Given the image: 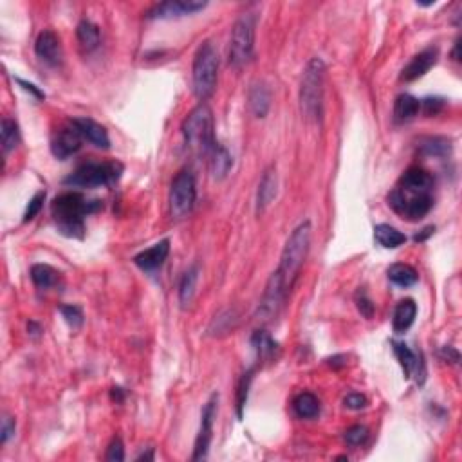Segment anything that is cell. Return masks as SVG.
<instances>
[{
    "instance_id": "obj_1",
    "label": "cell",
    "mask_w": 462,
    "mask_h": 462,
    "mask_svg": "<svg viewBox=\"0 0 462 462\" xmlns=\"http://www.w3.org/2000/svg\"><path fill=\"white\" fill-rule=\"evenodd\" d=\"M102 201H89L79 192H66L51 202L52 219L61 235L70 238H84L85 217L96 213Z\"/></svg>"
},
{
    "instance_id": "obj_2",
    "label": "cell",
    "mask_w": 462,
    "mask_h": 462,
    "mask_svg": "<svg viewBox=\"0 0 462 462\" xmlns=\"http://www.w3.org/2000/svg\"><path fill=\"white\" fill-rule=\"evenodd\" d=\"M182 137L190 152L210 157L217 146V141H215L213 131V114L206 103L197 105L192 113L188 114L182 123Z\"/></svg>"
},
{
    "instance_id": "obj_3",
    "label": "cell",
    "mask_w": 462,
    "mask_h": 462,
    "mask_svg": "<svg viewBox=\"0 0 462 462\" xmlns=\"http://www.w3.org/2000/svg\"><path fill=\"white\" fill-rule=\"evenodd\" d=\"M309 248H311V222L305 220L287 238L284 251H282L280 266L276 269L280 273L282 278H284V284L289 293L293 289L296 278H298L300 269L304 266L305 258H307Z\"/></svg>"
},
{
    "instance_id": "obj_4",
    "label": "cell",
    "mask_w": 462,
    "mask_h": 462,
    "mask_svg": "<svg viewBox=\"0 0 462 462\" xmlns=\"http://www.w3.org/2000/svg\"><path fill=\"white\" fill-rule=\"evenodd\" d=\"M323 79H325V64L322 58H313L305 67L302 85H300V107L309 122L322 119Z\"/></svg>"
},
{
    "instance_id": "obj_5",
    "label": "cell",
    "mask_w": 462,
    "mask_h": 462,
    "mask_svg": "<svg viewBox=\"0 0 462 462\" xmlns=\"http://www.w3.org/2000/svg\"><path fill=\"white\" fill-rule=\"evenodd\" d=\"M123 173V164L117 161H89L79 164L69 177L64 179L66 186L73 188H102L113 186L119 181Z\"/></svg>"
},
{
    "instance_id": "obj_6",
    "label": "cell",
    "mask_w": 462,
    "mask_h": 462,
    "mask_svg": "<svg viewBox=\"0 0 462 462\" xmlns=\"http://www.w3.org/2000/svg\"><path fill=\"white\" fill-rule=\"evenodd\" d=\"M217 75H219V55L211 42L199 46L193 58L192 76L193 93L201 102H206L213 94L217 87Z\"/></svg>"
},
{
    "instance_id": "obj_7",
    "label": "cell",
    "mask_w": 462,
    "mask_h": 462,
    "mask_svg": "<svg viewBox=\"0 0 462 462\" xmlns=\"http://www.w3.org/2000/svg\"><path fill=\"white\" fill-rule=\"evenodd\" d=\"M255 29H257V17L253 13L242 15L235 22L228 51L229 66L235 69H240L251 61L255 51Z\"/></svg>"
},
{
    "instance_id": "obj_8",
    "label": "cell",
    "mask_w": 462,
    "mask_h": 462,
    "mask_svg": "<svg viewBox=\"0 0 462 462\" xmlns=\"http://www.w3.org/2000/svg\"><path fill=\"white\" fill-rule=\"evenodd\" d=\"M197 201V184L192 172L181 170L170 188V213L173 219H184L192 213Z\"/></svg>"
},
{
    "instance_id": "obj_9",
    "label": "cell",
    "mask_w": 462,
    "mask_h": 462,
    "mask_svg": "<svg viewBox=\"0 0 462 462\" xmlns=\"http://www.w3.org/2000/svg\"><path fill=\"white\" fill-rule=\"evenodd\" d=\"M388 206L406 219L417 220L423 219L432 210L434 197L432 193H406L399 188H394L392 192L388 193Z\"/></svg>"
},
{
    "instance_id": "obj_10",
    "label": "cell",
    "mask_w": 462,
    "mask_h": 462,
    "mask_svg": "<svg viewBox=\"0 0 462 462\" xmlns=\"http://www.w3.org/2000/svg\"><path fill=\"white\" fill-rule=\"evenodd\" d=\"M287 296H289V291L285 287L284 278H282L278 271H275L269 276V280L266 284V291L262 294L260 305H258L257 311L258 320L264 323L273 322L278 316V313H280V309L284 307Z\"/></svg>"
},
{
    "instance_id": "obj_11",
    "label": "cell",
    "mask_w": 462,
    "mask_h": 462,
    "mask_svg": "<svg viewBox=\"0 0 462 462\" xmlns=\"http://www.w3.org/2000/svg\"><path fill=\"white\" fill-rule=\"evenodd\" d=\"M208 6V2L202 0H169L155 4L152 10L146 13V19L150 20H169L186 17V15H195L202 11Z\"/></svg>"
},
{
    "instance_id": "obj_12",
    "label": "cell",
    "mask_w": 462,
    "mask_h": 462,
    "mask_svg": "<svg viewBox=\"0 0 462 462\" xmlns=\"http://www.w3.org/2000/svg\"><path fill=\"white\" fill-rule=\"evenodd\" d=\"M217 403H219V394H213L210 401L206 403L204 410L201 416V430L195 439V448H193V461H201L206 459L208 450H210L211 434H213V421L217 416Z\"/></svg>"
},
{
    "instance_id": "obj_13",
    "label": "cell",
    "mask_w": 462,
    "mask_h": 462,
    "mask_svg": "<svg viewBox=\"0 0 462 462\" xmlns=\"http://www.w3.org/2000/svg\"><path fill=\"white\" fill-rule=\"evenodd\" d=\"M81 143H84V137L75 123L69 122V125L61 126L57 135L52 137L51 152L57 159H67L81 148Z\"/></svg>"
},
{
    "instance_id": "obj_14",
    "label": "cell",
    "mask_w": 462,
    "mask_h": 462,
    "mask_svg": "<svg viewBox=\"0 0 462 462\" xmlns=\"http://www.w3.org/2000/svg\"><path fill=\"white\" fill-rule=\"evenodd\" d=\"M35 52L40 60L46 61L47 66L51 67L60 66L61 60H64V49H61L60 38L51 29H46L38 35L37 42H35Z\"/></svg>"
},
{
    "instance_id": "obj_15",
    "label": "cell",
    "mask_w": 462,
    "mask_h": 462,
    "mask_svg": "<svg viewBox=\"0 0 462 462\" xmlns=\"http://www.w3.org/2000/svg\"><path fill=\"white\" fill-rule=\"evenodd\" d=\"M392 347L394 354L405 372V378L416 376L417 383H423L425 381V363L421 361L419 356L414 350H410V347H406L405 343H399V341H392Z\"/></svg>"
},
{
    "instance_id": "obj_16",
    "label": "cell",
    "mask_w": 462,
    "mask_h": 462,
    "mask_svg": "<svg viewBox=\"0 0 462 462\" xmlns=\"http://www.w3.org/2000/svg\"><path fill=\"white\" fill-rule=\"evenodd\" d=\"M437 58H439V51L434 49V47H428L425 51H421L401 70V79L403 81H416V79H419L421 76H425L437 64Z\"/></svg>"
},
{
    "instance_id": "obj_17",
    "label": "cell",
    "mask_w": 462,
    "mask_h": 462,
    "mask_svg": "<svg viewBox=\"0 0 462 462\" xmlns=\"http://www.w3.org/2000/svg\"><path fill=\"white\" fill-rule=\"evenodd\" d=\"M397 188L406 193H432L434 177L426 170L419 169V166H412L403 173Z\"/></svg>"
},
{
    "instance_id": "obj_18",
    "label": "cell",
    "mask_w": 462,
    "mask_h": 462,
    "mask_svg": "<svg viewBox=\"0 0 462 462\" xmlns=\"http://www.w3.org/2000/svg\"><path fill=\"white\" fill-rule=\"evenodd\" d=\"M73 123L79 131L84 141H89L90 145H94L96 148L107 150L110 146V137H108L107 128L94 122V119H90V117H76V119H73Z\"/></svg>"
},
{
    "instance_id": "obj_19",
    "label": "cell",
    "mask_w": 462,
    "mask_h": 462,
    "mask_svg": "<svg viewBox=\"0 0 462 462\" xmlns=\"http://www.w3.org/2000/svg\"><path fill=\"white\" fill-rule=\"evenodd\" d=\"M169 253H170V240L169 238H164L161 242L154 244L152 248L137 253L134 257V264L143 271H155L157 267L163 266L166 257H169Z\"/></svg>"
},
{
    "instance_id": "obj_20",
    "label": "cell",
    "mask_w": 462,
    "mask_h": 462,
    "mask_svg": "<svg viewBox=\"0 0 462 462\" xmlns=\"http://www.w3.org/2000/svg\"><path fill=\"white\" fill-rule=\"evenodd\" d=\"M276 186H278V179H276L275 166H269L266 172L262 173L260 184L257 190V213L262 215L267 210V206L273 202L276 197Z\"/></svg>"
},
{
    "instance_id": "obj_21",
    "label": "cell",
    "mask_w": 462,
    "mask_h": 462,
    "mask_svg": "<svg viewBox=\"0 0 462 462\" xmlns=\"http://www.w3.org/2000/svg\"><path fill=\"white\" fill-rule=\"evenodd\" d=\"M249 108H251L253 116L258 119H264L271 108V89L264 81H257L251 85L249 89Z\"/></svg>"
},
{
    "instance_id": "obj_22",
    "label": "cell",
    "mask_w": 462,
    "mask_h": 462,
    "mask_svg": "<svg viewBox=\"0 0 462 462\" xmlns=\"http://www.w3.org/2000/svg\"><path fill=\"white\" fill-rule=\"evenodd\" d=\"M417 314V305L414 300L406 298L401 300L399 304L396 305V311H394V318H392V325L394 331L396 332H405L412 327V323L416 320Z\"/></svg>"
},
{
    "instance_id": "obj_23",
    "label": "cell",
    "mask_w": 462,
    "mask_h": 462,
    "mask_svg": "<svg viewBox=\"0 0 462 462\" xmlns=\"http://www.w3.org/2000/svg\"><path fill=\"white\" fill-rule=\"evenodd\" d=\"M419 110L421 102L416 96H412V94H399L396 102H394V117L399 123L412 122L419 114Z\"/></svg>"
},
{
    "instance_id": "obj_24",
    "label": "cell",
    "mask_w": 462,
    "mask_h": 462,
    "mask_svg": "<svg viewBox=\"0 0 462 462\" xmlns=\"http://www.w3.org/2000/svg\"><path fill=\"white\" fill-rule=\"evenodd\" d=\"M231 166H233V159H231L229 152L217 143L210 155V170L215 181H222L229 173Z\"/></svg>"
},
{
    "instance_id": "obj_25",
    "label": "cell",
    "mask_w": 462,
    "mask_h": 462,
    "mask_svg": "<svg viewBox=\"0 0 462 462\" xmlns=\"http://www.w3.org/2000/svg\"><path fill=\"white\" fill-rule=\"evenodd\" d=\"M374 238H376V242H378L379 246H383V248L387 249L399 248V246H403V244L406 242L405 235L390 224L376 226V228H374Z\"/></svg>"
},
{
    "instance_id": "obj_26",
    "label": "cell",
    "mask_w": 462,
    "mask_h": 462,
    "mask_svg": "<svg viewBox=\"0 0 462 462\" xmlns=\"http://www.w3.org/2000/svg\"><path fill=\"white\" fill-rule=\"evenodd\" d=\"M293 410L300 419H313L320 414V401L311 392H302L294 397Z\"/></svg>"
},
{
    "instance_id": "obj_27",
    "label": "cell",
    "mask_w": 462,
    "mask_h": 462,
    "mask_svg": "<svg viewBox=\"0 0 462 462\" xmlns=\"http://www.w3.org/2000/svg\"><path fill=\"white\" fill-rule=\"evenodd\" d=\"M197 280H199V266H192L182 275L181 284H179V302L182 307H188L192 304L193 296H195Z\"/></svg>"
},
{
    "instance_id": "obj_28",
    "label": "cell",
    "mask_w": 462,
    "mask_h": 462,
    "mask_svg": "<svg viewBox=\"0 0 462 462\" xmlns=\"http://www.w3.org/2000/svg\"><path fill=\"white\" fill-rule=\"evenodd\" d=\"M76 37H78L79 46L85 51H94L99 46V28L90 20H81L76 28Z\"/></svg>"
},
{
    "instance_id": "obj_29",
    "label": "cell",
    "mask_w": 462,
    "mask_h": 462,
    "mask_svg": "<svg viewBox=\"0 0 462 462\" xmlns=\"http://www.w3.org/2000/svg\"><path fill=\"white\" fill-rule=\"evenodd\" d=\"M251 345L253 349L257 350L258 360L260 361L273 360V356L278 350V343L266 331H255V334L251 336Z\"/></svg>"
},
{
    "instance_id": "obj_30",
    "label": "cell",
    "mask_w": 462,
    "mask_h": 462,
    "mask_svg": "<svg viewBox=\"0 0 462 462\" xmlns=\"http://www.w3.org/2000/svg\"><path fill=\"white\" fill-rule=\"evenodd\" d=\"M388 280L392 282V284L399 285V287H410V285L417 284L419 280V275H417V271L414 269L408 264H394L388 269Z\"/></svg>"
},
{
    "instance_id": "obj_31",
    "label": "cell",
    "mask_w": 462,
    "mask_h": 462,
    "mask_svg": "<svg viewBox=\"0 0 462 462\" xmlns=\"http://www.w3.org/2000/svg\"><path fill=\"white\" fill-rule=\"evenodd\" d=\"M0 139H2V148L4 152H11L19 146L20 143V131L15 119L4 117L0 123Z\"/></svg>"
},
{
    "instance_id": "obj_32",
    "label": "cell",
    "mask_w": 462,
    "mask_h": 462,
    "mask_svg": "<svg viewBox=\"0 0 462 462\" xmlns=\"http://www.w3.org/2000/svg\"><path fill=\"white\" fill-rule=\"evenodd\" d=\"M58 273L55 267L47 266V264H35L31 267V280L35 282L37 287L40 289H47V287H52V285L57 284L58 280Z\"/></svg>"
},
{
    "instance_id": "obj_33",
    "label": "cell",
    "mask_w": 462,
    "mask_h": 462,
    "mask_svg": "<svg viewBox=\"0 0 462 462\" xmlns=\"http://www.w3.org/2000/svg\"><path fill=\"white\" fill-rule=\"evenodd\" d=\"M450 150H452V143L446 137H426L421 143V152L434 157H444L450 154Z\"/></svg>"
},
{
    "instance_id": "obj_34",
    "label": "cell",
    "mask_w": 462,
    "mask_h": 462,
    "mask_svg": "<svg viewBox=\"0 0 462 462\" xmlns=\"http://www.w3.org/2000/svg\"><path fill=\"white\" fill-rule=\"evenodd\" d=\"M343 439H345V443L349 446H361V444H365L367 439H369V430L361 425L350 426L345 432V435H343Z\"/></svg>"
},
{
    "instance_id": "obj_35",
    "label": "cell",
    "mask_w": 462,
    "mask_h": 462,
    "mask_svg": "<svg viewBox=\"0 0 462 462\" xmlns=\"http://www.w3.org/2000/svg\"><path fill=\"white\" fill-rule=\"evenodd\" d=\"M60 313L61 316L66 318V322L69 327L73 329L81 327V323H84V313H81V309H79L78 305H61Z\"/></svg>"
},
{
    "instance_id": "obj_36",
    "label": "cell",
    "mask_w": 462,
    "mask_h": 462,
    "mask_svg": "<svg viewBox=\"0 0 462 462\" xmlns=\"http://www.w3.org/2000/svg\"><path fill=\"white\" fill-rule=\"evenodd\" d=\"M253 372L244 374L242 379H240V383H238V392H237V410H238V417H242V408L248 401V390H249V383H251Z\"/></svg>"
},
{
    "instance_id": "obj_37",
    "label": "cell",
    "mask_w": 462,
    "mask_h": 462,
    "mask_svg": "<svg viewBox=\"0 0 462 462\" xmlns=\"http://www.w3.org/2000/svg\"><path fill=\"white\" fill-rule=\"evenodd\" d=\"M354 302H356V307H358V311L361 313V316H365V318L374 316V304H372V300L369 298L367 291L365 289L358 291V293H356Z\"/></svg>"
},
{
    "instance_id": "obj_38",
    "label": "cell",
    "mask_w": 462,
    "mask_h": 462,
    "mask_svg": "<svg viewBox=\"0 0 462 462\" xmlns=\"http://www.w3.org/2000/svg\"><path fill=\"white\" fill-rule=\"evenodd\" d=\"M44 201H46V192H38L37 195L29 201L28 208H26V211H23V222L33 220L35 217L40 213V210H42V206H44Z\"/></svg>"
},
{
    "instance_id": "obj_39",
    "label": "cell",
    "mask_w": 462,
    "mask_h": 462,
    "mask_svg": "<svg viewBox=\"0 0 462 462\" xmlns=\"http://www.w3.org/2000/svg\"><path fill=\"white\" fill-rule=\"evenodd\" d=\"M105 459L110 462L125 461V448H123V441L119 439V437L113 439V443L108 444V450H107V455H105Z\"/></svg>"
},
{
    "instance_id": "obj_40",
    "label": "cell",
    "mask_w": 462,
    "mask_h": 462,
    "mask_svg": "<svg viewBox=\"0 0 462 462\" xmlns=\"http://www.w3.org/2000/svg\"><path fill=\"white\" fill-rule=\"evenodd\" d=\"M421 107L425 108L426 116H435L439 114L444 107V99L441 98H425L421 102Z\"/></svg>"
},
{
    "instance_id": "obj_41",
    "label": "cell",
    "mask_w": 462,
    "mask_h": 462,
    "mask_svg": "<svg viewBox=\"0 0 462 462\" xmlns=\"http://www.w3.org/2000/svg\"><path fill=\"white\" fill-rule=\"evenodd\" d=\"M345 406L347 408H350V410H361V408H365L367 406V397L363 396V394H349V396L345 397Z\"/></svg>"
},
{
    "instance_id": "obj_42",
    "label": "cell",
    "mask_w": 462,
    "mask_h": 462,
    "mask_svg": "<svg viewBox=\"0 0 462 462\" xmlns=\"http://www.w3.org/2000/svg\"><path fill=\"white\" fill-rule=\"evenodd\" d=\"M2 435H0V441H2V444H6L8 441H10V437H13L15 435V419L10 416H4V419H2Z\"/></svg>"
},
{
    "instance_id": "obj_43",
    "label": "cell",
    "mask_w": 462,
    "mask_h": 462,
    "mask_svg": "<svg viewBox=\"0 0 462 462\" xmlns=\"http://www.w3.org/2000/svg\"><path fill=\"white\" fill-rule=\"evenodd\" d=\"M17 84L22 85V89H23V90H29V93H33L38 99H44V98H46V94L40 93V90H38L33 84H28V81H23V79H20V78H17Z\"/></svg>"
},
{
    "instance_id": "obj_44",
    "label": "cell",
    "mask_w": 462,
    "mask_h": 462,
    "mask_svg": "<svg viewBox=\"0 0 462 462\" xmlns=\"http://www.w3.org/2000/svg\"><path fill=\"white\" fill-rule=\"evenodd\" d=\"M434 231H435L434 226H430V228H425V229H423V233H417L414 238H416V242H423V240H426V238H428L430 235L434 233Z\"/></svg>"
},
{
    "instance_id": "obj_45",
    "label": "cell",
    "mask_w": 462,
    "mask_h": 462,
    "mask_svg": "<svg viewBox=\"0 0 462 462\" xmlns=\"http://www.w3.org/2000/svg\"><path fill=\"white\" fill-rule=\"evenodd\" d=\"M113 399L116 403H122L123 401V397H125V392H123V388H119V387H114L113 388Z\"/></svg>"
},
{
    "instance_id": "obj_46",
    "label": "cell",
    "mask_w": 462,
    "mask_h": 462,
    "mask_svg": "<svg viewBox=\"0 0 462 462\" xmlns=\"http://www.w3.org/2000/svg\"><path fill=\"white\" fill-rule=\"evenodd\" d=\"M137 461H154V450H150V452L146 453H141L139 457H137Z\"/></svg>"
},
{
    "instance_id": "obj_47",
    "label": "cell",
    "mask_w": 462,
    "mask_h": 462,
    "mask_svg": "<svg viewBox=\"0 0 462 462\" xmlns=\"http://www.w3.org/2000/svg\"><path fill=\"white\" fill-rule=\"evenodd\" d=\"M459 47H461V40H457V42H455V47H453L452 57H453V60H455V61L461 60V55H459Z\"/></svg>"
},
{
    "instance_id": "obj_48",
    "label": "cell",
    "mask_w": 462,
    "mask_h": 462,
    "mask_svg": "<svg viewBox=\"0 0 462 462\" xmlns=\"http://www.w3.org/2000/svg\"><path fill=\"white\" fill-rule=\"evenodd\" d=\"M29 332H31V334H33V336H38V334H40V327H38V323H35V322H31L29 323Z\"/></svg>"
},
{
    "instance_id": "obj_49",
    "label": "cell",
    "mask_w": 462,
    "mask_h": 462,
    "mask_svg": "<svg viewBox=\"0 0 462 462\" xmlns=\"http://www.w3.org/2000/svg\"><path fill=\"white\" fill-rule=\"evenodd\" d=\"M343 358H345V356H334V358H331V360H327V361L331 365H334V367H336V365H345V361H341Z\"/></svg>"
}]
</instances>
